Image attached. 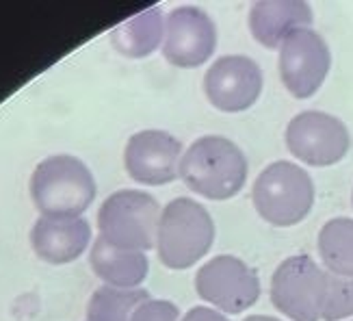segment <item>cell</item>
I'll list each match as a JSON object with an SVG mask.
<instances>
[{"label": "cell", "mask_w": 353, "mask_h": 321, "mask_svg": "<svg viewBox=\"0 0 353 321\" xmlns=\"http://www.w3.org/2000/svg\"><path fill=\"white\" fill-rule=\"evenodd\" d=\"M248 159L228 137L206 135L184 150L180 161V180L193 193L206 200H230L248 180Z\"/></svg>", "instance_id": "obj_1"}, {"label": "cell", "mask_w": 353, "mask_h": 321, "mask_svg": "<svg viewBox=\"0 0 353 321\" xmlns=\"http://www.w3.org/2000/svg\"><path fill=\"white\" fill-rule=\"evenodd\" d=\"M30 200L41 217H83L96 197V178L76 157L57 155L41 161L30 176Z\"/></svg>", "instance_id": "obj_2"}, {"label": "cell", "mask_w": 353, "mask_h": 321, "mask_svg": "<svg viewBox=\"0 0 353 321\" xmlns=\"http://www.w3.org/2000/svg\"><path fill=\"white\" fill-rule=\"evenodd\" d=\"M214 241L210 213L191 197H176L161 213L157 252L165 267L189 269L208 254Z\"/></svg>", "instance_id": "obj_3"}, {"label": "cell", "mask_w": 353, "mask_h": 321, "mask_svg": "<svg viewBox=\"0 0 353 321\" xmlns=\"http://www.w3.org/2000/svg\"><path fill=\"white\" fill-rule=\"evenodd\" d=\"M252 202L265 222L280 228L295 226L314 206V182L297 163L275 161L258 174Z\"/></svg>", "instance_id": "obj_4"}, {"label": "cell", "mask_w": 353, "mask_h": 321, "mask_svg": "<svg viewBox=\"0 0 353 321\" xmlns=\"http://www.w3.org/2000/svg\"><path fill=\"white\" fill-rule=\"evenodd\" d=\"M161 213V204L150 193L121 189L106 197L100 206V237L113 248L145 254L157 246Z\"/></svg>", "instance_id": "obj_5"}, {"label": "cell", "mask_w": 353, "mask_h": 321, "mask_svg": "<svg viewBox=\"0 0 353 321\" xmlns=\"http://www.w3.org/2000/svg\"><path fill=\"white\" fill-rule=\"evenodd\" d=\"M330 273L310 256L297 254L280 263L271 278V302L290 321H321Z\"/></svg>", "instance_id": "obj_6"}, {"label": "cell", "mask_w": 353, "mask_h": 321, "mask_svg": "<svg viewBox=\"0 0 353 321\" xmlns=\"http://www.w3.org/2000/svg\"><path fill=\"white\" fill-rule=\"evenodd\" d=\"M195 291L214 311L239 315L250 311L260 298L258 273L236 256H214L199 267Z\"/></svg>", "instance_id": "obj_7"}, {"label": "cell", "mask_w": 353, "mask_h": 321, "mask_svg": "<svg viewBox=\"0 0 353 321\" xmlns=\"http://www.w3.org/2000/svg\"><path fill=\"white\" fill-rule=\"evenodd\" d=\"M284 142L295 159L312 167H330L345 159L351 135L345 121L323 111H303L288 121Z\"/></svg>", "instance_id": "obj_8"}, {"label": "cell", "mask_w": 353, "mask_h": 321, "mask_svg": "<svg viewBox=\"0 0 353 321\" xmlns=\"http://www.w3.org/2000/svg\"><path fill=\"white\" fill-rule=\"evenodd\" d=\"M278 50L280 79L288 94L297 100L312 98L323 87L332 68L327 41L314 28H299L284 39Z\"/></svg>", "instance_id": "obj_9"}, {"label": "cell", "mask_w": 353, "mask_h": 321, "mask_svg": "<svg viewBox=\"0 0 353 321\" xmlns=\"http://www.w3.org/2000/svg\"><path fill=\"white\" fill-rule=\"evenodd\" d=\"M217 48V26L199 7H176L165 18L161 52L176 68H199Z\"/></svg>", "instance_id": "obj_10"}, {"label": "cell", "mask_w": 353, "mask_h": 321, "mask_svg": "<svg viewBox=\"0 0 353 321\" xmlns=\"http://www.w3.org/2000/svg\"><path fill=\"white\" fill-rule=\"evenodd\" d=\"M263 70L245 55L219 57L204 74V94L223 113L248 111L263 94Z\"/></svg>", "instance_id": "obj_11"}, {"label": "cell", "mask_w": 353, "mask_h": 321, "mask_svg": "<svg viewBox=\"0 0 353 321\" xmlns=\"http://www.w3.org/2000/svg\"><path fill=\"white\" fill-rule=\"evenodd\" d=\"M182 144L167 130L134 133L124 150V165L132 180L150 187L170 185L180 178Z\"/></svg>", "instance_id": "obj_12"}, {"label": "cell", "mask_w": 353, "mask_h": 321, "mask_svg": "<svg viewBox=\"0 0 353 321\" xmlns=\"http://www.w3.org/2000/svg\"><path fill=\"white\" fill-rule=\"evenodd\" d=\"M30 246L48 265H68L91 246V226L83 217H39L30 231Z\"/></svg>", "instance_id": "obj_13"}, {"label": "cell", "mask_w": 353, "mask_h": 321, "mask_svg": "<svg viewBox=\"0 0 353 321\" xmlns=\"http://www.w3.org/2000/svg\"><path fill=\"white\" fill-rule=\"evenodd\" d=\"M312 7L299 0H263L250 9V33L265 48H280L288 35L299 28H310Z\"/></svg>", "instance_id": "obj_14"}, {"label": "cell", "mask_w": 353, "mask_h": 321, "mask_svg": "<svg viewBox=\"0 0 353 321\" xmlns=\"http://www.w3.org/2000/svg\"><path fill=\"white\" fill-rule=\"evenodd\" d=\"M89 263L96 276L104 280V284L117 289H139L150 269V263L143 252L113 248L102 237L91 243Z\"/></svg>", "instance_id": "obj_15"}, {"label": "cell", "mask_w": 353, "mask_h": 321, "mask_svg": "<svg viewBox=\"0 0 353 321\" xmlns=\"http://www.w3.org/2000/svg\"><path fill=\"white\" fill-rule=\"evenodd\" d=\"M163 33L165 15L159 7H152L119 24L111 33V43L121 57L143 59L161 48Z\"/></svg>", "instance_id": "obj_16"}, {"label": "cell", "mask_w": 353, "mask_h": 321, "mask_svg": "<svg viewBox=\"0 0 353 321\" xmlns=\"http://www.w3.org/2000/svg\"><path fill=\"white\" fill-rule=\"evenodd\" d=\"M319 254L325 265V271L332 276H353V220L334 217L321 228Z\"/></svg>", "instance_id": "obj_17"}, {"label": "cell", "mask_w": 353, "mask_h": 321, "mask_svg": "<svg viewBox=\"0 0 353 321\" xmlns=\"http://www.w3.org/2000/svg\"><path fill=\"white\" fill-rule=\"evenodd\" d=\"M150 300L145 289H117L104 284L96 289L87 304V321H130L134 311Z\"/></svg>", "instance_id": "obj_18"}, {"label": "cell", "mask_w": 353, "mask_h": 321, "mask_svg": "<svg viewBox=\"0 0 353 321\" xmlns=\"http://www.w3.org/2000/svg\"><path fill=\"white\" fill-rule=\"evenodd\" d=\"M349 317H353V276L343 278L330 273L323 321H343Z\"/></svg>", "instance_id": "obj_19"}, {"label": "cell", "mask_w": 353, "mask_h": 321, "mask_svg": "<svg viewBox=\"0 0 353 321\" xmlns=\"http://www.w3.org/2000/svg\"><path fill=\"white\" fill-rule=\"evenodd\" d=\"M130 321H180V311L172 302L150 298L134 311Z\"/></svg>", "instance_id": "obj_20"}, {"label": "cell", "mask_w": 353, "mask_h": 321, "mask_svg": "<svg viewBox=\"0 0 353 321\" xmlns=\"http://www.w3.org/2000/svg\"><path fill=\"white\" fill-rule=\"evenodd\" d=\"M180 321H230L223 313L208 309V307H195L191 309L187 315H184Z\"/></svg>", "instance_id": "obj_21"}, {"label": "cell", "mask_w": 353, "mask_h": 321, "mask_svg": "<svg viewBox=\"0 0 353 321\" xmlns=\"http://www.w3.org/2000/svg\"><path fill=\"white\" fill-rule=\"evenodd\" d=\"M243 321H282L278 317H269V315H252V317H245Z\"/></svg>", "instance_id": "obj_22"}, {"label": "cell", "mask_w": 353, "mask_h": 321, "mask_svg": "<svg viewBox=\"0 0 353 321\" xmlns=\"http://www.w3.org/2000/svg\"><path fill=\"white\" fill-rule=\"evenodd\" d=\"M351 202H353V193H351Z\"/></svg>", "instance_id": "obj_23"}, {"label": "cell", "mask_w": 353, "mask_h": 321, "mask_svg": "<svg viewBox=\"0 0 353 321\" xmlns=\"http://www.w3.org/2000/svg\"><path fill=\"white\" fill-rule=\"evenodd\" d=\"M351 321H353V319H351Z\"/></svg>", "instance_id": "obj_24"}]
</instances>
